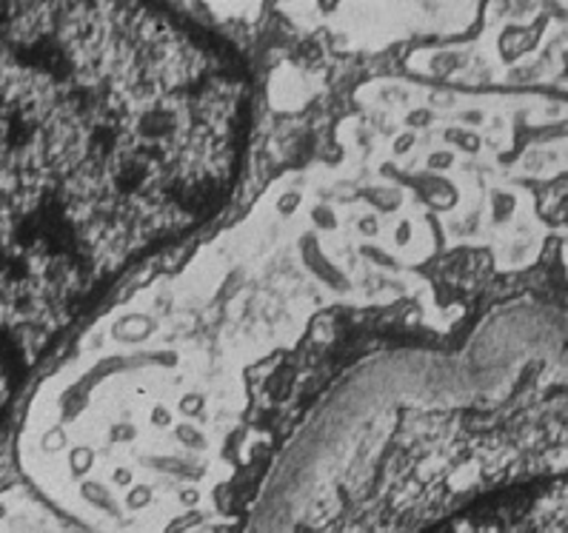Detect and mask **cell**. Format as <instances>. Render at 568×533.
Listing matches in <instances>:
<instances>
[{
	"label": "cell",
	"instance_id": "1",
	"mask_svg": "<svg viewBox=\"0 0 568 533\" xmlns=\"http://www.w3.org/2000/svg\"><path fill=\"white\" fill-rule=\"evenodd\" d=\"M420 533H568V473L480 493Z\"/></svg>",
	"mask_w": 568,
	"mask_h": 533
}]
</instances>
